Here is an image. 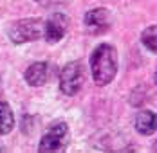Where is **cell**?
Segmentation results:
<instances>
[{
    "instance_id": "6da1fadb",
    "label": "cell",
    "mask_w": 157,
    "mask_h": 153,
    "mask_svg": "<svg viewBox=\"0 0 157 153\" xmlns=\"http://www.w3.org/2000/svg\"><path fill=\"white\" fill-rule=\"evenodd\" d=\"M117 72V50L109 43H101L90 54V74L96 85L105 87Z\"/></svg>"
},
{
    "instance_id": "7a4b0ae2",
    "label": "cell",
    "mask_w": 157,
    "mask_h": 153,
    "mask_svg": "<svg viewBox=\"0 0 157 153\" xmlns=\"http://www.w3.org/2000/svg\"><path fill=\"white\" fill-rule=\"evenodd\" d=\"M44 32H45V22L42 18H22L9 25L7 36L13 43L20 45V43H29V42L40 40Z\"/></svg>"
},
{
    "instance_id": "3957f363",
    "label": "cell",
    "mask_w": 157,
    "mask_h": 153,
    "mask_svg": "<svg viewBox=\"0 0 157 153\" xmlns=\"http://www.w3.org/2000/svg\"><path fill=\"white\" fill-rule=\"evenodd\" d=\"M71 139L69 126L65 122H54L49 126V130L44 133V137L40 139L38 144V151L40 153H52V151H62L67 148Z\"/></svg>"
},
{
    "instance_id": "277c9868",
    "label": "cell",
    "mask_w": 157,
    "mask_h": 153,
    "mask_svg": "<svg viewBox=\"0 0 157 153\" xmlns=\"http://www.w3.org/2000/svg\"><path fill=\"white\" fill-rule=\"evenodd\" d=\"M85 83V67L81 61H71L60 70V90L65 95H76Z\"/></svg>"
},
{
    "instance_id": "5b68a950",
    "label": "cell",
    "mask_w": 157,
    "mask_h": 153,
    "mask_svg": "<svg viewBox=\"0 0 157 153\" xmlns=\"http://www.w3.org/2000/svg\"><path fill=\"white\" fill-rule=\"evenodd\" d=\"M83 24H85V29L89 31L90 34H101L105 31H109L110 24H112V16L110 11L105 7H96L87 11L83 16Z\"/></svg>"
},
{
    "instance_id": "8992f818",
    "label": "cell",
    "mask_w": 157,
    "mask_h": 153,
    "mask_svg": "<svg viewBox=\"0 0 157 153\" xmlns=\"http://www.w3.org/2000/svg\"><path fill=\"white\" fill-rule=\"evenodd\" d=\"M67 29H69V18L63 13H54V15H51L45 20L44 38L47 40L49 43H58L67 34Z\"/></svg>"
},
{
    "instance_id": "52a82bcc",
    "label": "cell",
    "mask_w": 157,
    "mask_h": 153,
    "mask_svg": "<svg viewBox=\"0 0 157 153\" xmlns=\"http://www.w3.org/2000/svg\"><path fill=\"white\" fill-rule=\"evenodd\" d=\"M49 76H51V67L45 61H36L27 67V70L24 72V79L27 81V85L31 87H42L47 83Z\"/></svg>"
},
{
    "instance_id": "ba28073f",
    "label": "cell",
    "mask_w": 157,
    "mask_h": 153,
    "mask_svg": "<svg viewBox=\"0 0 157 153\" xmlns=\"http://www.w3.org/2000/svg\"><path fill=\"white\" fill-rule=\"evenodd\" d=\"M136 130L141 135H152L157 130V114L152 110H141L136 115Z\"/></svg>"
},
{
    "instance_id": "9c48e42d",
    "label": "cell",
    "mask_w": 157,
    "mask_h": 153,
    "mask_svg": "<svg viewBox=\"0 0 157 153\" xmlns=\"http://www.w3.org/2000/svg\"><path fill=\"white\" fill-rule=\"evenodd\" d=\"M13 126H15V114L9 106V103L2 101L0 103V135L9 133Z\"/></svg>"
},
{
    "instance_id": "30bf717a",
    "label": "cell",
    "mask_w": 157,
    "mask_h": 153,
    "mask_svg": "<svg viewBox=\"0 0 157 153\" xmlns=\"http://www.w3.org/2000/svg\"><path fill=\"white\" fill-rule=\"evenodd\" d=\"M143 45L146 47L148 50H152L154 54H157V25H150L143 31L141 34Z\"/></svg>"
},
{
    "instance_id": "8fae6325",
    "label": "cell",
    "mask_w": 157,
    "mask_h": 153,
    "mask_svg": "<svg viewBox=\"0 0 157 153\" xmlns=\"http://www.w3.org/2000/svg\"><path fill=\"white\" fill-rule=\"evenodd\" d=\"M36 4H42V6H60V4H67L71 0H33Z\"/></svg>"
},
{
    "instance_id": "7c38bea8",
    "label": "cell",
    "mask_w": 157,
    "mask_h": 153,
    "mask_svg": "<svg viewBox=\"0 0 157 153\" xmlns=\"http://www.w3.org/2000/svg\"><path fill=\"white\" fill-rule=\"evenodd\" d=\"M154 151H157V140L154 142Z\"/></svg>"
},
{
    "instance_id": "4fadbf2b",
    "label": "cell",
    "mask_w": 157,
    "mask_h": 153,
    "mask_svg": "<svg viewBox=\"0 0 157 153\" xmlns=\"http://www.w3.org/2000/svg\"><path fill=\"white\" fill-rule=\"evenodd\" d=\"M155 83H157V72H155Z\"/></svg>"
}]
</instances>
